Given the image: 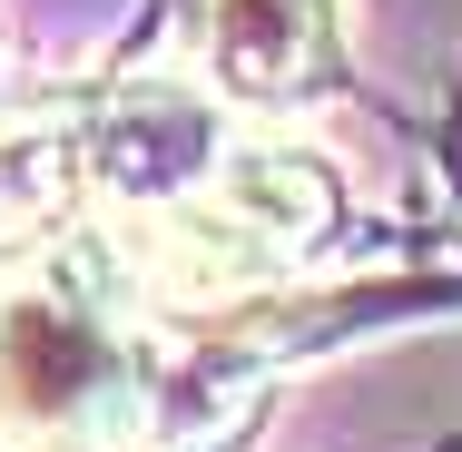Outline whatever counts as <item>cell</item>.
I'll return each instance as SVG.
<instances>
[{"label": "cell", "instance_id": "6da1fadb", "mask_svg": "<svg viewBox=\"0 0 462 452\" xmlns=\"http://www.w3.org/2000/svg\"><path fill=\"white\" fill-rule=\"evenodd\" d=\"M138 275L69 246L40 275L0 285V443L20 452H118L148 413V335H128Z\"/></svg>", "mask_w": 462, "mask_h": 452}, {"label": "cell", "instance_id": "7a4b0ae2", "mask_svg": "<svg viewBox=\"0 0 462 452\" xmlns=\"http://www.w3.org/2000/svg\"><path fill=\"white\" fill-rule=\"evenodd\" d=\"M217 158H226V118H217L197 89L89 98V187L128 217V226L187 207L197 187L217 178Z\"/></svg>", "mask_w": 462, "mask_h": 452}, {"label": "cell", "instance_id": "3957f363", "mask_svg": "<svg viewBox=\"0 0 462 452\" xmlns=\"http://www.w3.org/2000/svg\"><path fill=\"white\" fill-rule=\"evenodd\" d=\"M207 79L236 108H295L335 69V10L325 0H197Z\"/></svg>", "mask_w": 462, "mask_h": 452}, {"label": "cell", "instance_id": "277c9868", "mask_svg": "<svg viewBox=\"0 0 462 452\" xmlns=\"http://www.w3.org/2000/svg\"><path fill=\"white\" fill-rule=\"evenodd\" d=\"M266 266H295V256H315L325 236H335V217H345V197L335 178L305 158V148H285V138H226V158H217V178L197 187Z\"/></svg>", "mask_w": 462, "mask_h": 452}, {"label": "cell", "instance_id": "5b68a950", "mask_svg": "<svg viewBox=\"0 0 462 452\" xmlns=\"http://www.w3.org/2000/svg\"><path fill=\"white\" fill-rule=\"evenodd\" d=\"M89 197V98H0V256L50 246Z\"/></svg>", "mask_w": 462, "mask_h": 452}]
</instances>
